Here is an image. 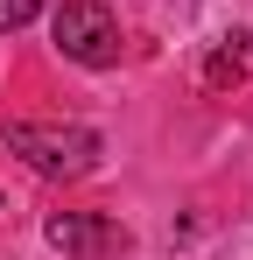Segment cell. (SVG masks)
<instances>
[{
    "instance_id": "obj_1",
    "label": "cell",
    "mask_w": 253,
    "mask_h": 260,
    "mask_svg": "<svg viewBox=\"0 0 253 260\" xmlns=\"http://www.w3.org/2000/svg\"><path fill=\"white\" fill-rule=\"evenodd\" d=\"M7 148H14L36 176H64V183L91 176L99 155H106L91 127H56V120H14V127H7Z\"/></svg>"
},
{
    "instance_id": "obj_2",
    "label": "cell",
    "mask_w": 253,
    "mask_h": 260,
    "mask_svg": "<svg viewBox=\"0 0 253 260\" xmlns=\"http://www.w3.org/2000/svg\"><path fill=\"white\" fill-rule=\"evenodd\" d=\"M56 49L84 63V71H106L113 56H120V21H113V7H99V0H64L56 7Z\"/></svg>"
},
{
    "instance_id": "obj_3",
    "label": "cell",
    "mask_w": 253,
    "mask_h": 260,
    "mask_svg": "<svg viewBox=\"0 0 253 260\" xmlns=\"http://www.w3.org/2000/svg\"><path fill=\"white\" fill-rule=\"evenodd\" d=\"M49 246L56 253H78V260H106V253H126V225H113V218L99 211H49Z\"/></svg>"
},
{
    "instance_id": "obj_4",
    "label": "cell",
    "mask_w": 253,
    "mask_h": 260,
    "mask_svg": "<svg viewBox=\"0 0 253 260\" xmlns=\"http://www.w3.org/2000/svg\"><path fill=\"white\" fill-rule=\"evenodd\" d=\"M239 71H246V49H239V36H225L218 56L204 63V85H239Z\"/></svg>"
},
{
    "instance_id": "obj_5",
    "label": "cell",
    "mask_w": 253,
    "mask_h": 260,
    "mask_svg": "<svg viewBox=\"0 0 253 260\" xmlns=\"http://www.w3.org/2000/svg\"><path fill=\"white\" fill-rule=\"evenodd\" d=\"M49 0H0V28H28Z\"/></svg>"
}]
</instances>
